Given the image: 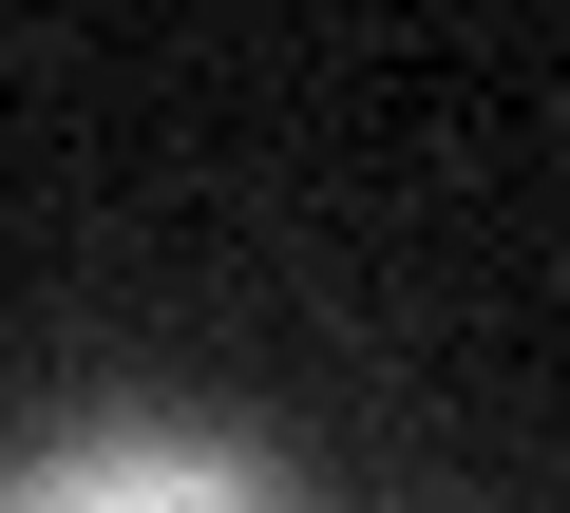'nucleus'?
Returning <instances> with one entry per match:
<instances>
[{"mask_svg": "<svg viewBox=\"0 0 570 513\" xmlns=\"http://www.w3.org/2000/svg\"><path fill=\"white\" fill-rule=\"evenodd\" d=\"M0 513H285V475L247 437H190V418H96V437L0 475Z\"/></svg>", "mask_w": 570, "mask_h": 513, "instance_id": "f257e3e1", "label": "nucleus"}]
</instances>
